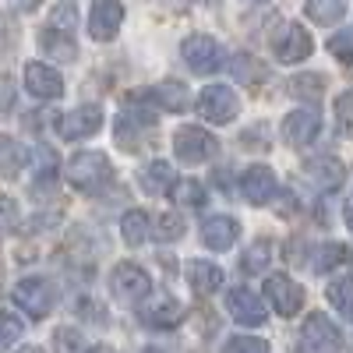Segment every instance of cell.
<instances>
[{"mask_svg": "<svg viewBox=\"0 0 353 353\" xmlns=\"http://www.w3.org/2000/svg\"><path fill=\"white\" fill-rule=\"evenodd\" d=\"M113 181V163L103 152H78L68 163V184L81 194H99Z\"/></svg>", "mask_w": 353, "mask_h": 353, "instance_id": "cell-1", "label": "cell"}, {"mask_svg": "<svg viewBox=\"0 0 353 353\" xmlns=\"http://www.w3.org/2000/svg\"><path fill=\"white\" fill-rule=\"evenodd\" d=\"M173 152H176V159H181L184 166H201V163H209L219 152V141L205 128L184 124V128L173 131Z\"/></svg>", "mask_w": 353, "mask_h": 353, "instance_id": "cell-2", "label": "cell"}, {"mask_svg": "<svg viewBox=\"0 0 353 353\" xmlns=\"http://www.w3.org/2000/svg\"><path fill=\"white\" fill-rule=\"evenodd\" d=\"M198 113H201V121H209V124H233L241 113V99L230 85H209V88H201V96H198Z\"/></svg>", "mask_w": 353, "mask_h": 353, "instance_id": "cell-3", "label": "cell"}, {"mask_svg": "<svg viewBox=\"0 0 353 353\" xmlns=\"http://www.w3.org/2000/svg\"><path fill=\"white\" fill-rule=\"evenodd\" d=\"M110 290H113V297H117V301L131 307V304H141V301L152 293V279H149V272H145L141 265L124 261V265H117V269H113V276H110Z\"/></svg>", "mask_w": 353, "mask_h": 353, "instance_id": "cell-4", "label": "cell"}, {"mask_svg": "<svg viewBox=\"0 0 353 353\" xmlns=\"http://www.w3.org/2000/svg\"><path fill=\"white\" fill-rule=\"evenodd\" d=\"M343 332L329 314H311L301 325V353H339Z\"/></svg>", "mask_w": 353, "mask_h": 353, "instance_id": "cell-5", "label": "cell"}, {"mask_svg": "<svg viewBox=\"0 0 353 353\" xmlns=\"http://www.w3.org/2000/svg\"><path fill=\"white\" fill-rule=\"evenodd\" d=\"M181 53H184V64L194 74H212V71L223 68V46L212 36H201V32L198 36H188L184 46H181Z\"/></svg>", "mask_w": 353, "mask_h": 353, "instance_id": "cell-6", "label": "cell"}, {"mask_svg": "<svg viewBox=\"0 0 353 353\" xmlns=\"http://www.w3.org/2000/svg\"><path fill=\"white\" fill-rule=\"evenodd\" d=\"M138 318H141V325H149V329H176L184 321V307L176 297H170V293H156V297L149 293Z\"/></svg>", "mask_w": 353, "mask_h": 353, "instance_id": "cell-7", "label": "cell"}, {"mask_svg": "<svg viewBox=\"0 0 353 353\" xmlns=\"http://www.w3.org/2000/svg\"><path fill=\"white\" fill-rule=\"evenodd\" d=\"M103 128V106L96 103H85L71 113H64L61 121H57V134L64 141H81V138H92L96 131Z\"/></svg>", "mask_w": 353, "mask_h": 353, "instance_id": "cell-8", "label": "cell"}, {"mask_svg": "<svg viewBox=\"0 0 353 353\" xmlns=\"http://www.w3.org/2000/svg\"><path fill=\"white\" fill-rule=\"evenodd\" d=\"M121 25H124V4L121 0H96L92 11H88V36L96 43L117 39Z\"/></svg>", "mask_w": 353, "mask_h": 353, "instance_id": "cell-9", "label": "cell"}, {"mask_svg": "<svg viewBox=\"0 0 353 353\" xmlns=\"http://www.w3.org/2000/svg\"><path fill=\"white\" fill-rule=\"evenodd\" d=\"M11 297H14V304L28 314V318H46L50 314V307H53V290H50V283L46 279H21L14 290H11Z\"/></svg>", "mask_w": 353, "mask_h": 353, "instance_id": "cell-10", "label": "cell"}, {"mask_svg": "<svg viewBox=\"0 0 353 353\" xmlns=\"http://www.w3.org/2000/svg\"><path fill=\"white\" fill-rule=\"evenodd\" d=\"M311 50H314V39L301 25H286L283 32L276 36V43H272V53H276L279 64H301V61L311 57Z\"/></svg>", "mask_w": 353, "mask_h": 353, "instance_id": "cell-11", "label": "cell"}, {"mask_svg": "<svg viewBox=\"0 0 353 353\" xmlns=\"http://www.w3.org/2000/svg\"><path fill=\"white\" fill-rule=\"evenodd\" d=\"M265 297L272 301V307H276V314H283V318H293L301 311V304H304V290L293 283L290 276H283V272H276V276H269L265 279Z\"/></svg>", "mask_w": 353, "mask_h": 353, "instance_id": "cell-12", "label": "cell"}, {"mask_svg": "<svg viewBox=\"0 0 353 353\" xmlns=\"http://www.w3.org/2000/svg\"><path fill=\"white\" fill-rule=\"evenodd\" d=\"M226 311H230L233 321H241V325H248V329H258V325H265V321H269V311H265V304L254 297L251 290H244V286L226 293Z\"/></svg>", "mask_w": 353, "mask_h": 353, "instance_id": "cell-13", "label": "cell"}, {"mask_svg": "<svg viewBox=\"0 0 353 353\" xmlns=\"http://www.w3.org/2000/svg\"><path fill=\"white\" fill-rule=\"evenodd\" d=\"M321 131V117L314 110H293L286 113L283 121V141L293 145V149H304V145H311Z\"/></svg>", "mask_w": 353, "mask_h": 353, "instance_id": "cell-14", "label": "cell"}, {"mask_svg": "<svg viewBox=\"0 0 353 353\" xmlns=\"http://www.w3.org/2000/svg\"><path fill=\"white\" fill-rule=\"evenodd\" d=\"M237 237H241V223L230 219V216H209L201 223V244L209 251H216V254L230 251L233 244H237Z\"/></svg>", "mask_w": 353, "mask_h": 353, "instance_id": "cell-15", "label": "cell"}, {"mask_svg": "<svg viewBox=\"0 0 353 353\" xmlns=\"http://www.w3.org/2000/svg\"><path fill=\"white\" fill-rule=\"evenodd\" d=\"M25 88H28L36 99H61V96H64V78L57 74L50 64L32 61V64L25 68Z\"/></svg>", "mask_w": 353, "mask_h": 353, "instance_id": "cell-16", "label": "cell"}, {"mask_svg": "<svg viewBox=\"0 0 353 353\" xmlns=\"http://www.w3.org/2000/svg\"><path fill=\"white\" fill-rule=\"evenodd\" d=\"M241 191H244V198L251 205L272 201V194H276V173H272V166H261V163L248 166L244 176H241Z\"/></svg>", "mask_w": 353, "mask_h": 353, "instance_id": "cell-17", "label": "cell"}, {"mask_svg": "<svg viewBox=\"0 0 353 353\" xmlns=\"http://www.w3.org/2000/svg\"><path fill=\"white\" fill-rule=\"evenodd\" d=\"M152 128V113L145 110H124L117 117V145H121L124 152H138L141 145V134Z\"/></svg>", "mask_w": 353, "mask_h": 353, "instance_id": "cell-18", "label": "cell"}, {"mask_svg": "<svg viewBox=\"0 0 353 353\" xmlns=\"http://www.w3.org/2000/svg\"><path fill=\"white\" fill-rule=\"evenodd\" d=\"M138 184H141V191H145V194L163 198V194H170V191H173L176 173H173V166H170L166 159H152V163H145V166H141Z\"/></svg>", "mask_w": 353, "mask_h": 353, "instance_id": "cell-19", "label": "cell"}, {"mask_svg": "<svg viewBox=\"0 0 353 353\" xmlns=\"http://www.w3.org/2000/svg\"><path fill=\"white\" fill-rule=\"evenodd\" d=\"M304 173L311 176V184L321 188V191H336L343 184V176H346V166L336 159V156H318L304 166Z\"/></svg>", "mask_w": 353, "mask_h": 353, "instance_id": "cell-20", "label": "cell"}, {"mask_svg": "<svg viewBox=\"0 0 353 353\" xmlns=\"http://www.w3.org/2000/svg\"><path fill=\"white\" fill-rule=\"evenodd\" d=\"M188 283H191V290L201 293V297H209V293H216L223 286V269H219L216 261L191 258L188 261Z\"/></svg>", "mask_w": 353, "mask_h": 353, "instance_id": "cell-21", "label": "cell"}, {"mask_svg": "<svg viewBox=\"0 0 353 353\" xmlns=\"http://www.w3.org/2000/svg\"><path fill=\"white\" fill-rule=\"evenodd\" d=\"M39 46L46 50V57H53V61H64V64L78 57L74 36H71V32H61V28H53V25H46L43 32H39Z\"/></svg>", "mask_w": 353, "mask_h": 353, "instance_id": "cell-22", "label": "cell"}, {"mask_svg": "<svg viewBox=\"0 0 353 353\" xmlns=\"http://www.w3.org/2000/svg\"><path fill=\"white\" fill-rule=\"evenodd\" d=\"M149 99L159 110H166V113H181V110H188V85L166 78V81H159L152 92H149Z\"/></svg>", "mask_w": 353, "mask_h": 353, "instance_id": "cell-23", "label": "cell"}, {"mask_svg": "<svg viewBox=\"0 0 353 353\" xmlns=\"http://www.w3.org/2000/svg\"><path fill=\"white\" fill-rule=\"evenodd\" d=\"M25 163H28V152L11 134H0V173H4V176H18L25 170Z\"/></svg>", "mask_w": 353, "mask_h": 353, "instance_id": "cell-24", "label": "cell"}, {"mask_svg": "<svg viewBox=\"0 0 353 353\" xmlns=\"http://www.w3.org/2000/svg\"><path fill=\"white\" fill-rule=\"evenodd\" d=\"M149 233H152V223H149V216H145L141 209H131V212L121 219V237H124V244H131V248L145 244V241H149Z\"/></svg>", "mask_w": 353, "mask_h": 353, "instance_id": "cell-25", "label": "cell"}, {"mask_svg": "<svg viewBox=\"0 0 353 353\" xmlns=\"http://www.w3.org/2000/svg\"><path fill=\"white\" fill-rule=\"evenodd\" d=\"M346 14V0H307V18L318 25H336Z\"/></svg>", "mask_w": 353, "mask_h": 353, "instance_id": "cell-26", "label": "cell"}, {"mask_svg": "<svg viewBox=\"0 0 353 353\" xmlns=\"http://www.w3.org/2000/svg\"><path fill=\"white\" fill-rule=\"evenodd\" d=\"M269 261H272V244H269V241H258V244H251V248L244 251L241 269H244L248 276H258V272L269 269Z\"/></svg>", "mask_w": 353, "mask_h": 353, "instance_id": "cell-27", "label": "cell"}, {"mask_svg": "<svg viewBox=\"0 0 353 353\" xmlns=\"http://www.w3.org/2000/svg\"><path fill=\"white\" fill-rule=\"evenodd\" d=\"M325 293H329V304L353 321V279H336V283H329Z\"/></svg>", "mask_w": 353, "mask_h": 353, "instance_id": "cell-28", "label": "cell"}, {"mask_svg": "<svg viewBox=\"0 0 353 353\" xmlns=\"http://www.w3.org/2000/svg\"><path fill=\"white\" fill-rule=\"evenodd\" d=\"M173 201L176 205H184V209H201L205 205V188L198 181H181V184H173Z\"/></svg>", "mask_w": 353, "mask_h": 353, "instance_id": "cell-29", "label": "cell"}, {"mask_svg": "<svg viewBox=\"0 0 353 353\" xmlns=\"http://www.w3.org/2000/svg\"><path fill=\"white\" fill-rule=\"evenodd\" d=\"M290 92L304 96V99H318L321 92H325V78H321V74H297L290 81Z\"/></svg>", "mask_w": 353, "mask_h": 353, "instance_id": "cell-30", "label": "cell"}, {"mask_svg": "<svg viewBox=\"0 0 353 353\" xmlns=\"http://www.w3.org/2000/svg\"><path fill=\"white\" fill-rule=\"evenodd\" d=\"M343 261H350V251L343 244H325L314 254V272H329V269H336V265H343Z\"/></svg>", "mask_w": 353, "mask_h": 353, "instance_id": "cell-31", "label": "cell"}, {"mask_svg": "<svg viewBox=\"0 0 353 353\" xmlns=\"http://www.w3.org/2000/svg\"><path fill=\"white\" fill-rule=\"evenodd\" d=\"M181 233H184V216H181V212H166V216H159L152 237H156V241H176Z\"/></svg>", "mask_w": 353, "mask_h": 353, "instance_id": "cell-32", "label": "cell"}, {"mask_svg": "<svg viewBox=\"0 0 353 353\" xmlns=\"http://www.w3.org/2000/svg\"><path fill=\"white\" fill-rule=\"evenodd\" d=\"M21 332H25L21 321L14 314H8V311H0V353H4L8 346H14L21 339Z\"/></svg>", "mask_w": 353, "mask_h": 353, "instance_id": "cell-33", "label": "cell"}, {"mask_svg": "<svg viewBox=\"0 0 353 353\" xmlns=\"http://www.w3.org/2000/svg\"><path fill=\"white\" fill-rule=\"evenodd\" d=\"M223 353H269V343L258 336H230Z\"/></svg>", "mask_w": 353, "mask_h": 353, "instance_id": "cell-34", "label": "cell"}, {"mask_svg": "<svg viewBox=\"0 0 353 353\" xmlns=\"http://www.w3.org/2000/svg\"><path fill=\"white\" fill-rule=\"evenodd\" d=\"M230 68H233V74H237L241 81H261L265 78V68H258V61H254V57H248V53H237Z\"/></svg>", "mask_w": 353, "mask_h": 353, "instance_id": "cell-35", "label": "cell"}, {"mask_svg": "<svg viewBox=\"0 0 353 353\" xmlns=\"http://www.w3.org/2000/svg\"><path fill=\"white\" fill-rule=\"evenodd\" d=\"M329 53L343 64H353V28H343V32H336L329 39Z\"/></svg>", "mask_w": 353, "mask_h": 353, "instance_id": "cell-36", "label": "cell"}, {"mask_svg": "<svg viewBox=\"0 0 353 353\" xmlns=\"http://www.w3.org/2000/svg\"><path fill=\"white\" fill-rule=\"evenodd\" d=\"M336 121H339V131L353 138V88H346L336 99Z\"/></svg>", "mask_w": 353, "mask_h": 353, "instance_id": "cell-37", "label": "cell"}, {"mask_svg": "<svg viewBox=\"0 0 353 353\" xmlns=\"http://www.w3.org/2000/svg\"><path fill=\"white\" fill-rule=\"evenodd\" d=\"M53 343H57V353H81V350H85L81 332H74L71 325L57 329V332H53Z\"/></svg>", "mask_w": 353, "mask_h": 353, "instance_id": "cell-38", "label": "cell"}, {"mask_svg": "<svg viewBox=\"0 0 353 353\" xmlns=\"http://www.w3.org/2000/svg\"><path fill=\"white\" fill-rule=\"evenodd\" d=\"M50 25H53V28H61V32H71V36H74V25H78V11H74V4H61V8H53Z\"/></svg>", "mask_w": 353, "mask_h": 353, "instance_id": "cell-39", "label": "cell"}, {"mask_svg": "<svg viewBox=\"0 0 353 353\" xmlns=\"http://www.w3.org/2000/svg\"><path fill=\"white\" fill-rule=\"evenodd\" d=\"M14 226H18V205H14L11 198L0 194V237H4V233H11Z\"/></svg>", "mask_w": 353, "mask_h": 353, "instance_id": "cell-40", "label": "cell"}, {"mask_svg": "<svg viewBox=\"0 0 353 353\" xmlns=\"http://www.w3.org/2000/svg\"><path fill=\"white\" fill-rule=\"evenodd\" d=\"M276 209H279L283 216H290V212H293V194H283V205H276Z\"/></svg>", "mask_w": 353, "mask_h": 353, "instance_id": "cell-41", "label": "cell"}, {"mask_svg": "<svg viewBox=\"0 0 353 353\" xmlns=\"http://www.w3.org/2000/svg\"><path fill=\"white\" fill-rule=\"evenodd\" d=\"M39 4H43V0H18V8H21V11H36Z\"/></svg>", "mask_w": 353, "mask_h": 353, "instance_id": "cell-42", "label": "cell"}, {"mask_svg": "<svg viewBox=\"0 0 353 353\" xmlns=\"http://www.w3.org/2000/svg\"><path fill=\"white\" fill-rule=\"evenodd\" d=\"M343 219H346V226H350V233H353V201L343 209Z\"/></svg>", "mask_w": 353, "mask_h": 353, "instance_id": "cell-43", "label": "cell"}, {"mask_svg": "<svg viewBox=\"0 0 353 353\" xmlns=\"http://www.w3.org/2000/svg\"><path fill=\"white\" fill-rule=\"evenodd\" d=\"M163 4H170V8H188V0H163Z\"/></svg>", "mask_w": 353, "mask_h": 353, "instance_id": "cell-44", "label": "cell"}, {"mask_svg": "<svg viewBox=\"0 0 353 353\" xmlns=\"http://www.w3.org/2000/svg\"><path fill=\"white\" fill-rule=\"evenodd\" d=\"M18 353H43V346H21Z\"/></svg>", "mask_w": 353, "mask_h": 353, "instance_id": "cell-45", "label": "cell"}, {"mask_svg": "<svg viewBox=\"0 0 353 353\" xmlns=\"http://www.w3.org/2000/svg\"><path fill=\"white\" fill-rule=\"evenodd\" d=\"M134 353H163L159 346H141V350H134Z\"/></svg>", "mask_w": 353, "mask_h": 353, "instance_id": "cell-46", "label": "cell"}, {"mask_svg": "<svg viewBox=\"0 0 353 353\" xmlns=\"http://www.w3.org/2000/svg\"><path fill=\"white\" fill-rule=\"evenodd\" d=\"M92 353H106V350H103V346H96V350H92Z\"/></svg>", "mask_w": 353, "mask_h": 353, "instance_id": "cell-47", "label": "cell"}]
</instances>
